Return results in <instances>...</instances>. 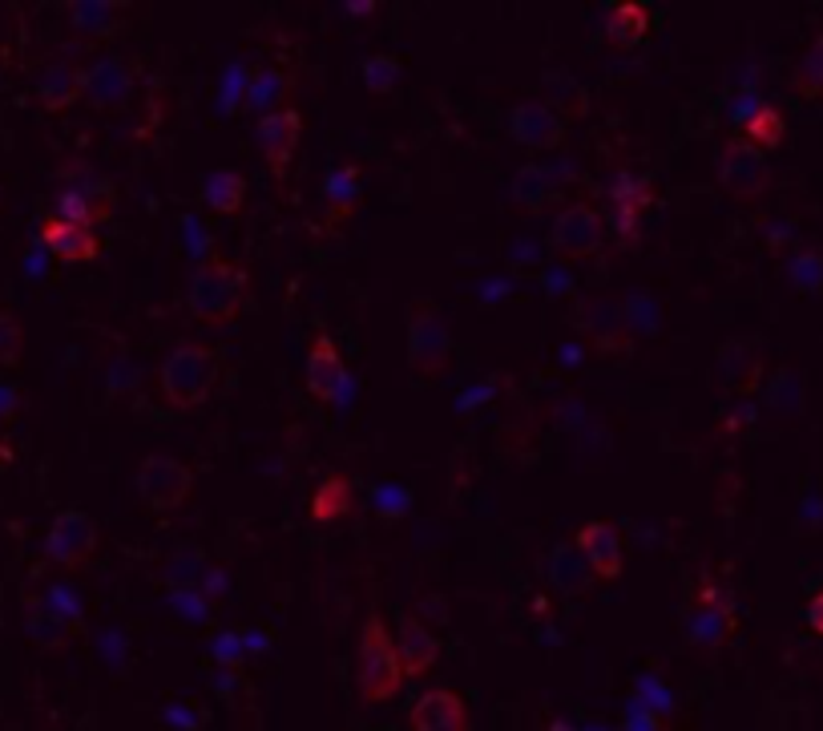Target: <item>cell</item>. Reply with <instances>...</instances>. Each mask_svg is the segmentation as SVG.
I'll return each instance as SVG.
<instances>
[{
    "instance_id": "1",
    "label": "cell",
    "mask_w": 823,
    "mask_h": 731,
    "mask_svg": "<svg viewBox=\"0 0 823 731\" xmlns=\"http://www.w3.org/2000/svg\"><path fill=\"white\" fill-rule=\"evenodd\" d=\"M226 372V360L211 343H174L158 368V392L178 413L199 409L214 396L218 380Z\"/></svg>"
},
{
    "instance_id": "2",
    "label": "cell",
    "mask_w": 823,
    "mask_h": 731,
    "mask_svg": "<svg viewBox=\"0 0 823 731\" xmlns=\"http://www.w3.org/2000/svg\"><path fill=\"white\" fill-rule=\"evenodd\" d=\"M247 295H250V275L238 263L211 255V259L199 263V272L190 275L186 311L202 328H226L247 307Z\"/></svg>"
},
{
    "instance_id": "3",
    "label": "cell",
    "mask_w": 823,
    "mask_h": 731,
    "mask_svg": "<svg viewBox=\"0 0 823 731\" xmlns=\"http://www.w3.org/2000/svg\"><path fill=\"white\" fill-rule=\"evenodd\" d=\"M404 667L396 655V635L380 614H367L364 631H360V655H355V687L364 703H384L404 687Z\"/></svg>"
},
{
    "instance_id": "4",
    "label": "cell",
    "mask_w": 823,
    "mask_h": 731,
    "mask_svg": "<svg viewBox=\"0 0 823 731\" xmlns=\"http://www.w3.org/2000/svg\"><path fill=\"white\" fill-rule=\"evenodd\" d=\"M404 319H408V368L424 380L445 377L452 364V336H448L445 311L432 299H408Z\"/></svg>"
},
{
    "instance_id": "5",
    "label": "cell",
    "mask_w": 823,
    "mask_h": 731,
    "mask_svg": "<svg viewBox=\"0 0 823 731\" xmlns=\"http://www.w3.org/2000/svg\"><path fill=\"white\" fill-rule=\"evenodd\" d=\"M606 239H610V219H606L598 206H589V202H569L549 226V247L557 251L562 259H574V263L601 255Z\"/></svg>"
},
{
    "instance_id": "6",
    "label": "cell",
    "mask_w": 823,
    "mask_h": 731,
    "mask_svg": "<svg viewBox=\"0 0 823 731\" xmlns=\"http://www.w3.org/2000/svg\"><path fill=\"white\" fill-rule=\"evenodd\" d=\"M194 489V469L178 457L153 453L138 465V497L150 513H174Z\"/></svg>"
},
{
    "instance_id": "7",
    "label": "cell",
    "mask_w": 823,
    "mask_h": 731,
    "mask_svg": "<svg viewBox=\"0 0 823 731\" xmlns=\"http://www.w3.org/2000/svg\"><path fill=\"white\" fill-rule=\"evenodd\" d=\"M718 187L739 202L763 199L767 190H771V166H767V153L747 146L742 138H730V142L718 150Z\"/></svg>"
},
{
    "instance_id": "8",
    "label": "cell",
    "mask_w": 823,
    "mask_h": 731,
    "mask_svg": "<svg viewBox=\"0 0 823 731\" xmlns=\"http://www.w3.org/2000/svg\"><path fill=\"white\" fill-rule=\"evenodd\" d=\"M686 631H691L694 647H723L735 631V611H730L727 590L718 586L715 574H703L698 586H694L691 614H686Z\"/></svg>"
},
{
    "instance_id": "9",
    "label": "cell",
    "mask_w": 823,
    "mask_h": 731,
    "mask_svg": "<svg viewBox=\"0 0 823 731\" xmlns=\"http://www.w3.org/2000/svg\"><path fill=\"white\" fill-rule=\"evenodd\" d=\"M97 554V526L85 509H61L45 530V558L61 570H77Z\"/></svg>"
},
{
    "instance_id": "10",
    "label": "cell",
    "mask_w": 823,
    "mask_h": 731,
    "mask_svg": "<svg viewBox=\"0 0 823 731\" xmlns=\"http://www.w3.org/2000/svg\"><path fill=\"white\" fill-rule=\"evenodd\" d=\"M114 187H109L106 178L97 174H73L65 187H61L57 194V219H65V223H77V226H89L94 231L97 223H106L109 214H114Z\"/></svg>"
},
{
    "instance_id": "11",
    "label": "cell",
    "mask_w": 823,
    "mask_h": 731,
    "mask_svg": "<svg viewBox=\"0 0 823 731\" xmlns=\"http://www.w3.org/2000/svg\"><path fill=\"white\" fill-rule=\"evenodd\" d=\"M509 134H513L525 150L545 153L565 142L569 126H565L562 109H553L542 97H525V102H517V106L509 109Z\"/></svg>"
},
{
    "instance_id": "12",
    "label": "cell",
    "mask_w": 823,
    "mask_h": 731,
    "mask_svg": "<svg viewBox=\"0 0 823 731\" xmlns=\"http://www.w3.org/2000/svg\"><path fill=\"white\" fill-rule=\"evenodd\" d=\"M299 138H303V118H299V109L287 106V109L267 114V118H259V126H255V146H259L263 162H267V170H271L275 178H282L291 170Z\"/></svg>"
},
{
    "instance_id": "13",
    "label": "cell",
    "mask_w": 823,
    "mask_h": 731,
    "mask_svg": "<svg viewBox=\"0 0 823 731\" xmlns=\"http://www.w3.org/2000/svg\"><path fill=\"white\" fill-rule=\"evenodd\" d=\"M138 94V73L130 61L121 57H97L85 65V94L97 109H121Z\"/></svg>"
},
{
    "instance_id": "14",
    "label": "cell",
    "mask_w": 823,
    "mask_h": 731,
    "mask_svg": "<svg viewBox=\"0 0 823 731\" xmlns=\"http://www.w3.org/2000/svg\"><path fill=\"white\" fill-rule=\"evenodd\" d=\"M343 389H348L343 356H340V348H335V340L319 331L316 340H311V348H307V392H311L319 404H340Z\"/></svg>"
},
{
    "instance_id": "15",
    "label": "cell",
    "mask_w": 823,
    "mask_h": 731,
    "mask_svg": "<svg viewBox=\"0 0 823 731\" xmlns=\"http://www.w3.org/2000/svg\"><path fill=\"white\" fill-rule=\"evenodd\" d=\"M408 723L412 731H469V711H464V699L457 691L432 687L412 703Z\"/></svg>"
},
{
    "instance_id": "16",
    "label": "cell",
    "mask_w": 823,
    "mask_h": 731,
    "mask_svg": "<svg viewBox=\"0 0 823 731\" xmlns=\"http://www.w3.org/2000/svg\"><path fill=\"white\" fill-rule=\"evenodd\" d=\"M364 199V174L355 162L335 166L323 182V226L328 231H340L343 223H352L355 206Z\"/></svg>"
},
{
    "instance_id": "17",
    "label": "cell",
    "mask_w": 823,
    "mask_h": 731,
    "mask_svg": "<svg viewBox=\"0 0 823 731\" xmlns=\"http://www.w3.org/2000/svg\"><path fill=\"white\" fill-rule=\"evenodd\" d=\"M36 94V106L45 114H61L70 109L73 102H82L85 94V65H73V61H49L41 77L33 85Z\"/></svg>"
},
{
    "instance_id": "18",
    "label": "cell",
    "mask_w": 823,
    "mask_h": 731,
    "mask_svg": "<svg viewBox=\"0 0 823 731\" xmlns=\"http://www.w3.org/2000/svg\"><path fill=\"white\" fill-rule=\"evenodd\" d=\"M574 545L598 579H618V574H622L626 554H622V538H618L613 526H606V521H586V526L577 530Z\"/></svg>"
},
{
    "instance_id": "19",
    "label": "cell",
    "mask_w": 823,
    "mask_h": 731,
    "mask_svg": "<svg viewBox=\"0 0 823 731\" xmlns=\"http://www.w3.org/2000/svg\"><path fill=\"white\" fill-rule=\"evenodd\" d=\"M41 243H45L49 255H57L61 263H94L101 255V239L89 226L65 223L57 214H49L41 223Z\"/></svg>"
},
{
    "instance_id": "20",
    "label": "cell",
    "mask_w": 823,
    "mask_h": 731,
    "mask_svg": "<svg viewBox=\"0 0 823 731\" xmlns=\"http://www.w3.org/2000/svg\"><path fill=\"white\" fill-rule=\"evenodd\" d=\"M606 194H610V226H618V235H622L626 243H634L638 223H642V211L654 202L650 182H638V178H630V174H618Z\"/></svg>"
},
{
    "instance_id": "21",
    "label": "cell",
    "mask_w": 823,
    "mask_h": 731,
    "mask_svg": "<svg viewBox=\"0 0 823 731\" xmlns=\"http://www.w3.org/2000/svg\"><path fill=\"white\" fill-rule=\"evenodd\" d=\"M70 17V29L77 36H89V41H109V36L121 33V21H126V9L121 4H109V0H77L65 9Z\"/></svg>"
},
{
    "instance_id": "22",
    "label": "cell",
    "mask_w": 823,
    "mask_h": 731,
    "mask_svg": "<svg viewBox=\"0 0 823 731\" xmlns=\"http://www.w3.org/2000/svg\"><path fill=\"white\" fill-rule=\"evenodd\" d=\"M436 638L428 635V626L416 623V618H404L400 631H396V655H400V667L404 675H424L428 667L436 663Z\"/></svg>"
},
{
    "instance_id": "23",
    "label": "cell",
    "mask_w": 823,
    "mask_h": 731,
    "mask_svg": "<svg viewBox=\"0 0 823 731\" xmlns=\"http://www.w3.org/2000/svg\"><path fill=\"white\" fill-rule=\"evenodd\" d=\"M287 94H291V77L282 70H275V65H263V70L250 73L247 82V109H255L259 118H267V114H275V109H287Z\"/></svg>"
},
{
    "instance_id": "24",
    "label": "cell",
    "mask_w": 823,
    "mask_h": 731,
    "mask_svg": "<svg viewBox=\"0 0 823 731\" xmlns=\"http://www.w3.org/2000/svg\"><path fill=\"white\" fill-rule=\"evenodd\" d=\"M581 328H586L589 336H594V343L606 348V352H622L626 343H630L626 319L618 316V307L606 304V299H594V304L581 307Z\"/></svg>"
},
{
    "instance_id": "25",
    "label": "cell",
    "mask_w": 823,
    "mask_h": 731,
    "mask_svg": "<svg viewBox=\"0 0 823 731\" xmlns=\"http://www.w3.org/2000/svg\"><path fill=\"white\" fill-rule=\"evenodd\" d=\"M650 9L646 4H634V0H622L613 4L610 17H606V36H610L618 49H634L650 36Z\"/></svg>"
},
{
    "instance_id": "26",
    "label": "cell",
    "mask_w": 823,
    "mask_h": 731,
    "mask_svg": "<svg viewBox=\"0 0 823 731\" xmlns=\"http://www.w3.org/2000/svg\"><path fill=\"white\" fill-rule=\"evenodd\" d=\"M355 513V489L348 477H340V473H331L328 481L319 485L316 494H311V518L323 521V526H331V521H343Z\"/></svg>"
},
{
    "instance_id": "27",
    "label": "cell",
    "mask_w": 823,
    "mask_h": 731,
    "mask_svg": "<svg viewBox=\"0 0 823 731\" xmlns=\"http://www.w3.org/2000/svg\"><path fill=\"white\" fill-rule=\"evenodd\" d=\"M202 202H206L214 214H238L243 211V202H247V178L235 174V170L206 174V182H202Z\"/></svg>"
},
{
    "instance_id": "28",
    "label": "cell",
    "mask_w": 823,
    "mask_h": 731,
    "mask_svg": "<svg viewBox=\"0 0 823 731\" xmlns=\"http://www.w3.org/2000/svg\"><path fill=\"white\" fill-rule=\"evenodd\" d=\"M783 134H788V118L779 114L776 106H755L747 118H742V142L755 146V150H776L779 142H783Z\"/></svg>"
},
{
    "instance_id": "29",
    "label": "cell",
    "mask_w": 823,
    "mask_h": 731,
    "mask_svg": "<svg viewBox=\"0 0 823 731\" xmlns=\"http://www.w3.org/2000/svg\"><path fill=\"white\" fill-rule=\"evenodd\" d=\"M553 190H557V182H553L549 170L537 162L521 166L517 178H513V202L525 206V211H542L545 202L553 199Z\"/></svg>"
},
{
    "instance_id": "30",
    "label": "cell",
    "mask_w": 823,
    "mask_h": 731,
    "mask_svg": "<svg viewBox=\"0 0 823 731\" xmlns=\"http://www.w3.org/2000/svg\"><path fill=\"white\" fill-rule=\"evenodd\" d=\"M24 631H29V638H33L36 647H65L73 635V626L61 623L45 602H29V611H24Z\"/></svg>"
},
{
    "instance_id": "31",
    "label": "cell",
    "mask_w": 823,
    "mask_h": 731,
    "mask_svg": "<svg viewBox=\"0 0 823 731\" xmlns=\"http://www.w3.org/2000/svg\"><path fill=\"white\" fill-rule=\"evenodd\" d=\"M545 574H549V582L557 590L577 594V590H586V558L574 554L569 545H557V550L545 558Z\"/></svg>"
},
{
    "instance_id": "32",
    "label": "cell",
    "mask_w": 823,
    "mask_h": 731,
    "mask_svg": "<svg viewBox=\"0 0 823 731\" xmlns=\"http://www.w3.org/2000/svg\"><path fill=\"white\" fill-rule=\"evenodd\" d=\"M795 89H800L803 97H812V102H823V36H815L812 45L803 49L800 65H795Z\"/></svg>"
},
{
    "instance_id": "33",
    "label": "cell",
    "mask_w": 823,
    "mask_h": 731,
    "mask_svg": "<svg viewBox=\"0 0 823 731\" xmlns=\"http://www.w3.org/2000/svg\"><path fill=\"white\" fill-rule=\"evenodd\" d=\"M400 82V61L396 57H367L364 61V85L372 94H392Z\"/></svg>"
},
{
    "instance_id": "34",
    "label": "cell",
    "mask_w": 823,
    "mask_h": 731,
    "mask_svg": "<svg viewBox=\"0 0 823 731\" xmlns=\"http://www.w3.org/2000/svg\"><path fill=\"white\" fill-rule=\"evenodd\" d=\"M21 352H24L21 319L12 316V311H0V368L21 364Z\"/></svg>"
},
{
    "instance_id": "35",
    "label": "cell",
    "mask_w": 823,
    "mask_h": 731,
    "mask_svg": "<svg viewBox=\"0 0 823 731\" xmlns=\"http://www.w3.org/2000/svg\"><path fill=\"white\" fill-rule=\"evenodd\" d=\"M791 279L803 287V292H823V251H803L795 267H791Z\"/></svg>"
},
{
    "instance_id": "36",
    "label": "cell",
    "mask_w": 823,
    "mask_h": 731,
    "mask_svg": "<svg viewBox=\"0 0 823 731\" xmlns=\"http://www.w3.org/2000/svg\"><path fill=\"white\" fill-rule=\"evenodd\" d=\"M808 626H812L815 635H823V590H815L812 598H808Z\"/></svg>"
},
{
    "instance_id": "37",
    "label": "cell",
    "mask_w": 823,
    "mask_h": 731,
    "mask_svg": "<svg viewBox=\"0 0 823 731\" xmlns=\"http://www.w3.org/2000/svg\"><path fill=\"white\" fill-rule=\"evenodd\" d=\"M348 12H352V17H372L376 4H348Z\"/></svg>"
},
{
    "instance_id": "38",
    "label": "cell",
    "mask_w": 823,
    "mask_h": 731,
    "mask_svg": "<svg viewBox=\"0 0 823 731\" xmlns=\"http://www.w3.org/2000/svg\"><path fill=\"white\" fill-rule=\"evenodd\" d=\"M553 731H569V728H565V723H553Z\"/></svg>"
},
{
    "instance_id": "39",
    "label": "cell",
    "mask_w": 823,
    "mask_h": 731,
    "mask_svg": "<svg viewBox=\"0 0 823 731\" xmlns=\"http://www.w3.org/2000/svg\"><path fill=\"white\" fill-rule=\"evenodd\" d=\"M0 202H4V190H0Z\"/></svg>"
}]
</instances>
